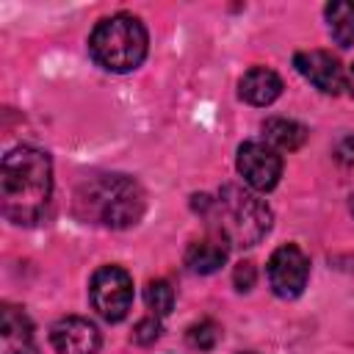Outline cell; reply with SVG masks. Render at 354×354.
Returning a JSON list of instances; mask_svg holds the SVG:
<instances>
[{"mask_svg":"<svg viewBox=\"0 0 354 354\" xmlns=\"http://www.w3.org/2000/svg\"><path fill=\"white\" fill-rule=\"evenodd\" d=\"M53 196V160L39 147H14L0 166V205L8 221L36 224Z\"/></svg>","mask_w":354,"mask_h":354,"instance_id":"obj_1","label":"cell"},{"mask_svg":"<svg viewBox=\"0 0 354 354\" xmlns=\"http://www.w3.org/2000/svg\"><path fill=\"white\" fill-rule=\"evenodd\" d=\"M147 210L144 188L124 174H105L86 183L75 194V213L83 221L105 224L113 230L133 227Z\"/></svg>","mask_w":354,"mask_h":354,"instance_id":"obj_2","label":"cell"},{"mask_svg":"<svg viewBox=\"0 0 354 354\" xmlns=\"http://www.w3.org/2000/svg\"><path fill=\"white\" fill-rule=\"evenodd\" d=\"M205 213L216 221L213 232L227 238L230 246H254L271 230V207L266 199L232 183L224 185L216 199H210Z\"/></svg>","mask_w":354,"mask_h":354,"instance_id":"obj_3","label":"cell"},{"mask_svg":"<svg viewBox=\"0 0 354 354\" xmlns=\"http://www.w3.org/2000/svg\"><path fill=\"white\" fill-rule=\"evenodd\" d=\"M94 61L108 72H133L147 55V28L133 14H113L97 22L88 39Z\"/></svg>","mask_w":354,"mask_h":354,"instance_id":"obj_4","label":"cell"},{"mask_svg":"<svg viewBox=\"0 0 354 354\" xmlns=\"http://www.w3.org/2000/svg\"><path fill=\"white\" fill-rule=\"evenodd\" d=\"M88 299L91 307L97 310L100 318L116 324L130 313L133 304V279L124 268L119 266H102L94 271L91 285H88Z\"/></svg>","mask_w":354,"mask_h":354,"instance_id":"obj_5","label":"cell"},{"mask_svg":"<svg viewBox=\"0 0 354 354\" xmlns=\"http://www.w3.org/2000/svg\"><path fill=\"white\" fill-rule=\"evenodd\" d=\"M310 277V260L296 243L279 246L268 257V285L279 299H296Z\"/></svg>","mask_w":354,"mask_h":354,"instance_id":"obj_6","label":"cell"},{"mask_svg":"<svg viewBox=\"0 0 354 354\" xmlns=\"http://www.w3.org/2000/svg\"><path fill=\"white\" fill-rule=\"evenodd\" d=\"M235 166H238V174L243 177V183L254 191H271L282 177V158L277 155V149H271L268 144H260V141L241 144Z\"/></svg>","mask_w":354,"mask_h":354,"instance_id":"obj_7","label":"cell"},{"mask_svg":"<svg viewBox=\"0 0 354 354\" xmlns=\"http://www.w3.org/2000/svg\"><path fill=\"white\" fill-rule=\"evenodd\" d=\"M293 66L296 72L310 80L318 91L324 94H340L346 88V75H343V66L337 64V58H332L329 53L324 50H304V53H296L293 58Z\"/></svg>","mask_w":354,"mask_h":354,"instance_id":"obj_8","label":"cell"},{"mask_svg":"<svg viewBox=\"0 0 354 354\" xmlns=\"http://www.w3.org/2000/svg\"><path fill=\"white\" fill-rule=\"evenodd\" d=\"M50 343L55 354H97L100 348V329L80 315H66L53 324Z\"/></svg>","mask_w":354,"mask_h":354,"instance_id":"obj_9","label":"cell"},{"mask_svg":"<svg viewBox=\"0 0 354 354\" xmlns=\"http://www.w3.org/2000/svg\"><path fill=\"white\" fill-rule=\"evenodd\" d=\"M0 337H3V354H39L33 324L25 315V310L14 304H3L0 310Z\"/></svg>","mask_w":354,"mask_h":354,"instance_id":"obj_10","label":"cell"},{"mask_svg":"<svg viewBox=\"0 0 354 354\" xmlns=\"http://www.w3.org/2000/svg\"><path fill=\"white\" fill-rule=\"evenodd\" d=\"M238 94L241 100H246L249 105H257V108H266L271 105L279 94H282V77L268 69V66H252L241 83H238Z\"/></svg>","mask_w":354,"mask_h":354,"instance_id":"obj_11","label":"cell"},{"mask_svg":"<svg viewBox=\"0 0 354 354\" xmlns=\"http://www.w3.org/2000/svg\"><path fill=\"white\" fill-rule=\"evenodd\" d=\"M227 254H230L227 238H221L218 232H210L185 249V266L194 274H213L224 266Z\"/></svg>","mask_w":354,"mask_h":354,"instance_id":"obj_12","label":"cell"},{"mask_svg":"<svg viewBox=\"0 0 354 354\" xmlns=\"http://www.w3.org/2000/svg\"><path fill=\"white\" fill-rule=\"evenodd\" d=\"M263 138L271 149H282V152H296L304 141H307V127L293 122V119H282V116H271L263 122Z\"/></svg>","mask_w":354,"mask_h":354,"instance_id":"obj_13","label":"cell"},{"mask_svg":"<svg viewBox=\"0 0 354 354\" xmlns=\"http://www.w3.org/2000/svg\"><path fill=\"white\" fill-rule=\"evenodd\" d=\"M332 39L340 47L354 44V0H335L324 8Z\"/></svg>","mask_w":354,"mask_h":354,"instance_id":"obj_14","label":"cell"},{"mask_svg":"<svg viewBox=\"0 0 354 354\" xmlns=\"http://www.w3.org/2000/svg\"><path fill=\"white\" fill-rule=\"evenodd\" d=\"M144 299H147V307L152 310V315H169L171 307H174V288L166 282V279H152L144 290Z\"/></svg>","mask_w":354,"mask_h":354,"instance_id":"obj_15","label":"cell"},{"mask_svg":"<svg viewBox=\"0 0 354 354\" xmlns=\"http://www.w3.org/2000/svg\"><path fill=\"white\" fill-rule=\"evenodd\" d=\"M218 337H221V326L210 318H202L199 324H191L188 332H185L188 346L196 348V351H210L218 343Z\"/></svg>","mask_w":354,"mask_h":354,"instance_id":"obj_16","label":"cell"},{"mask_svg":"<svg viewBox=\"0 0 354 354\" xmlns=\"http://www.w3.org/2000/svg\"><path fill=\"white\" fill-rule=\"evenodd\" d=\"M158 337H160V321H158V315L141 318V321L136 324V329H133V340H136L138 346H149V343H155Z\"/></svg>","mask_w":354,"mask_h":354,"instance_id":"obj_17","label":"cell"},{"mask_svg":"<svg viewBox=\"0 0 354 354\" xmlns=\"http://www.w3.org/2000/svg\"><path fill=\"white\" fill-rule=\"evenodd\" d=\"M254 279H257V274H254V266H252L249 260H243V263L235 266V271H232V282H235L238 290H252Z\"/></svg>","mask_w":354,"mask_h":354,"instance_id":"obj_18","label":"cell"},{"mask_svg":"<svg viewBox=\"0 0 354 354\" xmlns=\"http://www.w3.org/2000/svg\"><path fill=\"white\" fill-rule=\"evenodd\" d=\"M335 152H337V160H340V163H348V166H351V163H354V138H351V136L343 138Z\"/></svg>","mask_w":354,"mask_h":354,"instance_id":"obj_19","label":"cell"},{"mask_svg":"<svg viewBox=\"0 0 354 354\" xmlns=\"http://www.w3.org/2000/svg\"><path fill=\"white\" fill-rule=\"evenodd\" d=\"M346 88H348V94L354 97V64H351V69H348V75H346Z\"/></svg>","mask_w":354,"mask_h":354,"instance_id":"obj_20","label":"cell"},{"mask_svg":"<svg viewBox=\"0 0 354 354\" xmlns=\"http://www.w3.org/2000/svg\"><path fill=\"white\" fill-rule=\"evenodd\" d=\"M348 207H351V213H354V196H351V202H348Z\"/></svg>","mask_w":354,"mask_h":354,"instance_id":"obj_21","label":"cell"},{"mask_svg":"<svg viewBox=\"0 0 354 354\" xmlns=\"http://www.w3.org/2000/svg\"><path fill=\"white\" fill-rule=\"evenodd\" d=\"M243 354H254V351H243Z\"/></svg>","mask_w":354,"mask_h":354,"instance_id":"obj_22","label":"cell"}]
</instances>
